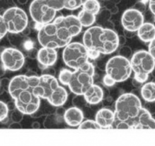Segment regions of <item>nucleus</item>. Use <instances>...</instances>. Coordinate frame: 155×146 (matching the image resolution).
I'll return each mask as SVG.
<instances>
[{"label": "nucleus", "mask_w": 155, "mask_h": 146, "mask_svg": "<svg viewBox=\"0 0 155 146\" xmlns=\"http://www.w3.org/2000/svg\"><path fill=\"white\" fill-rule=\"evenodd\" d=\"M82 25L77 16H61L50 22L43 25L38 33V40L42 47L61 48L68 45L73 37L80 34Z\"/></svg>", "instance_id": "nucleus-1"}, {"label": "nucleus", "mask_w": 155, "mask_h": 146, "mask_svg": "<svg viewBox=\"0 0 155 146\" xmlns=\"http://www.w3.org/2000/svg\"><path fill=\"white\" fill-rule=\"evenodd\" d=\"M39 77L18 75L10 81L8 91L16 107L25 114H34L40 105V97L35 93Z\"/></svg>", "instance_id": "nucleus-2"}, {"label": "nucleus", "mask_w": 155, "mask_h": 146, "mask_svg": "<svg viewBox=\"0 0 155 146\" xmlns=\"http://www.w3.org/2000/svg\"><path fill=\"white\" fill-rule=\"evenodd\" d=\"M83 41L88 50H94L104 55L113 53L119 46L117 34L110 29L99 26H93L86 30Z\"/></svg>", "instance_id": "nucleus-3"}, {"label": "nucleus", "mask_w": 155, "mask_h": 146, "mask_svg": "<svg viewBox=\"0 0 155 146\" xmlns=\"http://www.w3.org/2000/svg\"><path fill=\"white\" fill-rule=\"evenodd\" d=\"M94 66L90 62H87L84 65L74 71L62 70L59 73L58 79L61 84L69 86L72 93L83 95L94 82Z\"/></svg>", "instance_id": "nucleus-4"}, {"label": "nucleus", "mask_w": 155, "mask_h": 146, "mask_svg": "<svg viewBox=\"0 0 155 146\" xmlns=\"http://www.w3.org/2000/svg\"><path fill=\"white\" fill-rule=\"evenodd\" d=\"M141 108V101L136 95H121L115 104V120L112 129H126L128 123L139 114Z\"/></svg>", "instance_id": "nucleus-5"}, {"label": "nucleus", "mask_w": 155, "mask_h": 146, "mask_svg": "<svg viewBox=\"0 0 155 146\" xmlns=\"http://www.w3.org/2000/svg\"><path fill=\"white\" fill-rule=\"evenodd\" d=\"M35 93L40 98L47 100L51 104L55 107L63 105L68 99L65 89L58 85V80L54 76L48 74L39 77Z\"/></svg>", "instance_id": "nucleus-6"}, {"label": "nucleus", "mask_w": 155, "mask_h": 146, "mask_svg": "<svg viewBox=\"0 0 155 146\" xmlns=\"http://www.w3.org/2000/svg\"><path fill=\"white\" fill-rule=\"evenodd\" d=\"M131 66L135 73V80L140 83L147 81L148 76L155 67V59L147 51H139L131 59Z\"/></svg>", "instance_id": "nucleus-7"}, {"label": "nucleus", "mask_w": 155, "mask_h": 146, "mask_svg": "<svg viewBox=\"0 0 155 146\" xmlns=\"http://www.w3.org/2000/svg\"><path fill=\"white\" fill-rule=\"evenodd\" d=\"M62 57L65 65L73 70L78 69L88 62V49L78 42L69 43L65 47Z\"/></svg>", "instance_id": "nucleus-8"}, {"label": "nucleus", "mask_w": 155, "mask_h": 146, "mask_svg": "<svg viewBox=\"0 0 155 146\" xmlns=\"http://www.w3.org/2000/svg\"><path fill=\"white\" fill-rule=\"evenodd\" d=\"M131 63L124 56H114L107 62L106 65V73L115 82L126 81L132 73Z\"/></svg>", "instance_id": "nucleus-9"}, {"label": "nucleus", "mask_w": 155, "mask_h": 146, "mask_svg": "<svg viewBox=\"0 0 155 146\" xmlns=\"http://www.w3.org/2000/svg\"><path fill=\"white\" fill-rule=\"evenodd\" d=\"M3 19L10 33H19L24 31L28 25V16L22 9L11 7L4 12Z\"/></svg>", "instance_id": "nucleus-10"}, {"label": "nucleus", "mask_w": 155, "mask_h": 146, "mask_svg": "<svg viewBox=\"0 0 155 146\" xmlns=\"http://www.w3.org/2000/svg\"><path fill=\"white\" fill-rule=\"evenodd\" d=\"M31 18L39 25H46L54 19L56 10L50 7L44 0H33L29 6Z\"/></svg>", "instance_id": "nucleus-11"}, {"label": "nucleus", "mask_w": 155, "mask_h": 146, "mask_svg": "<svg viewBox=\"0 0 155 146\" xmlns=\"http://www.w3.org/2000/svg\"><path fill=\"white\" fill-rule=\"evenodd\" d=\"M3 67L10 71H18L23 67L25 56L21 51L15 48H6L1 54Z\"/></svg>", "instance_id": "nucleus-12"}, {"label": "nucleus", "mask_w": 155, "mask_h": 146, "mask_svg": "<svg viewBox=\"0 0 155 146\" xmlns=\"http://www.w3.org/2000/svg\"><path fill=\"white\" fill-rule=\"evenodd\" d=\"M121 23L127 31L136 32L144 23L143 15L136 9H128L122 14Z\"/></svg>", "instance_id": "nucleus-13"}, {"label": "nucleus", "mask_w": 155, "mask_h": 146, "mask_svg": "<svg viewBox=\"0 0 155 146\" xmlns=\"http://www.w3.org/2000/svg\"><path fill=\"white\" fill-rule=\"evenodd\" d=\"M126 129L155 130V119L147 109L142 107L139 114L128 123Z\"/></svg>", "instance_id": "nucleus-14"}, {"label": "nucleus", "mask_w": 155, "mask_h": 146, "mask_svg": "<svg viewBox=\"0 0 155 146\" xmlns=\"http://www.w3.org/2000/svg\"><path fill=\"white\" fill-rule=\"evenodd\" d=\"M115 120L114 111L109 108H102L95 116V121L101 129H112Z\"/></svg>", "instance_id": "nucleus-15"}, {"label": "nucleus", "mask_w": 155, "mask_h": 146, "mask_svg": "<svg viewBox=\"0 0 155 146\" xmlns=\"http://www.w3.org/2000/svg\"><path fill=\"white\" fill-rule=\"evenodd\" d=\"M37 59L39 63L44 66H53L58 59V52L54 48L43 47L38 51Z\"/></svg>", "instance_id": "nucleus-16"}, {"label": "nucleus", "mask_w": 155, "mask_h": 146, "mask_svg": "<svg viewBox=\"0 0 155 146\" xmlns=\"http://www.w3.org/2000/svg\"><path fill=\"white\" fill-rule=\"evenodd\" d=\"M64 118L67 124L70 126H78L83 122L84 114L78 107H73L67 109L64 114Z\"/></svg>", "instance_id": "nucleus-17"}, {"label": "nucleus", "mask_w": 155, "mask_h": 146, "mask_svg": "<svg viewBox=\"0 0 155 146\" xmlns=\"http://www.w3.org/2000/svg\"><path fill=\"white\" fill-rule=\"evenodd\" d=\"M85 100L91 104H97L101 102L103 98V91L100 87L96 85H92L85 91L83 94Z\"/></svg>", "instance_id": "nucleus-18"}, {"label": "nucleus", "mask_w": 155, "mask_h": 146, "mask_svg": "<svg viewBox=\"0 0 155 146\" xmlns=\"http://www.w3.org/2000/svg\"><path fill=\"white\" fill-rule=\"evenodd\" d=\"M137 32L140 39L146 43H150L155 38V25L151 23H143Z\"/></svg>", "instance_id": "nucleus-19"}, {"label": "nucleus", "mask_w": 155, "mask_h": 146, "mask_svg": "<svg viewBox=\"0 0 155 146\" xmlns=\"http://www.w3.org/2000/svg\"><path fill=\"white\" fill-rule=\"evenodd\" d=\"M141 95L145 101H155V83L147 82L143 85L141 89Z\"/></svg>", "instance_id": "nucleus-20"}, {"label": "nucleus", "mask_w": 155, "mask_h": 146, "mask_svg": "<svg viewBox=\"0 0 155 146\" xmlns=\"http://www.w3.org/2000/svg\"><path fill=\"white\" fill-rule=\"evenodd\" d=\"M95 16L96 15H94V14H91V13H89V12L82 9V10H81L80 13L78 14L77 18H78L79 21H80L81 24L82 25V26L90 27L95 22Z\"/></svg>", "instance_id": "nucleus-21"}, {"label": "nucleus", "mask_w": 155, "mask_h": 146, "mask_svg": "<svg viewBox=\"0 0 155 146\" xmlns=\"http://www.w3.org/2000/svg\"><path fill=\"white\" fill-rule=\"evenodd\" d=\"M82 6L84 10L94 15H97L100 10V3L98 0H87Z\"/></svg>", "instance_id": "nucleus-22"}, {"label": "nucleus", "mask_w": 155, "mask_h": 146, "mask_svg": "<svg viewBox=\"0 0 155 146\" xmlns=\"http://www.w3.org/2000/svg\"><path fill=\"white\" fill-rule=\"evenodd\" d=\"M87 0H65V8L67 10H74L84 4Z\"/></svg>", "instance_id": "nucleus-23"}, {"label": "nucleus", "mask_w": 155, "mask_h": 146, "mask_svg": "<svg viewBox=\"0 0 155 146\" xmlns=\"http://www.w3.org/2000/svg\"><path fill=\"white\" fill-rule=\"evenodd\" d=\"M46 3L56 11L61 10L65 8V0H44Z\"/></svg>", "instance_id": "nucleus-24"}, {"label": "nucleus", "mask_w": 155, "mask_h": 146, "mask_svg": "<svg viewBox=\"0 0 155 146\" xmlns=\"http://www.w3.org/2000/svg\"><path fill=\"white\" fill-rule=\"evenodd\" d=\"M79 130H89V129H101L99 125L94 120H87L82 122L78 126Z\"/></svg>", "instance_id": "nucleus-25"}, {"label": "nucleus", "mask_w": 155, "mask_h": 146, "mask_svg": "<svg viewBox=\"0 0 155 146\" xmlns=\"http://www.w3.org/2000/svg\"><path fill=\"white\" fill-rule=\"evenodd\" d=\"M9 108L4 102L0 100V122L5 120L8 116Z\"/></svg>", "instance_id": "nucleus-26"}, {"label": "nucleus", "mask_w": 155, "mask_h": 146, "mask_svg": "<svg viewBox=\"0 0 155 146\" xmlns=\"http://www.w3.org/2000/svg\"><path fill=\"white\" fill-rule=\"evenodd\" d=\"M8 32L7 27H6V22L4 21L3 17L2 15H0V39L6 35Z\"/></svg>", "instance_id": "nucleus-27"}, {"label": "nucleus", "mask_w": 155, "mask_h": 146, "mask_svg": "<svg viewBox=\"0 0 155 146\" xmlns=\"http://www.w3.org/2000/svg\"><path fill=\"white\" fill-rule=\"evenodd\" d=\"M103 83H104V85H106V86H113V85L115 84V81L113 80L111 77H110V76H108V75L106 74V76H105L104 77H103Z\"/></svg>", "instance_id": "nucleus-28"}, {"label": "nucleus", "mask_w": 155, "mask_h": 146, "mask_svg": "<svg viewBox=\"0 0 155 146\" xmlns=\"http://www.w3.org/2000/svg\"><path fill=\"white\" fill-rule=\"evenodd\" d=\"M149 53L152 55V57L155 59V38L150 42Z\"/></svg>", "instance_id": "nucleus-29"}, {"label": "nucleus", "mask_w": 155, "mask_h": 146, "mask_svg": "<svg viewBox=\"0 0 155 146\" xmlns=\"http://www.w3.org/2000/svg\"><path fill=\"white\" fill-rule=\"evenodd\" d=\"M100 53L94 50H88V57L91 59H96L97 58L99 57Z\"/></svg>", "instance_id": "nucleus-30"}, {"label": "nucleus", "mask_w": 155, "mask_h": 146, "mask_svg": "<svg viewBox=\"0 0 155 146\" xmlns=\"http://www.w3.org/2000/svg\"><path fill=\"white\" fill-rule=\"evenodd\" d=\"M149 7L152 14L155 16V0H149Z\"/></svg>", "instance_id": "nucleus-31"}]
</instances>
